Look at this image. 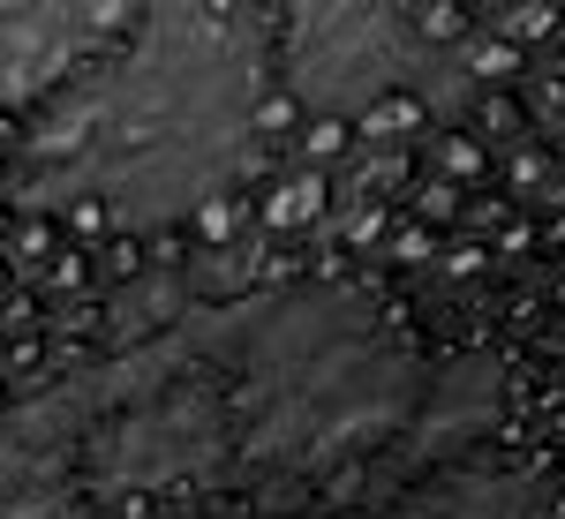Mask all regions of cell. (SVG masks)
<instances>
[{
    "label": "cell",
    "mask_w": 565,
    "mask_h": 519,
    "mask_svg": "<svg viewBox=\"0 0 565 519\" xmlns=\"http://www.w3.org/2000/svg\"><path fill=\"white\" fill-rule=\"evenodd\" d=\"M264 53L218 0H151L143 31L39 136V196L129 226L204 212L257 151Z\"/></svg>",
    "instance_id": "obj_1"
},
{
    "label": "cell",
    "mask_w": 565,
    "mask_h": 519,
    "mask_svg": "<svg viewBox=\"0 0 565 519\" xmlns=\"http://www.w3.org/2000/svg\"><path fill=\"white\" fill-rule=\"evenodd\" d=\"M234 459L264 482H332L370 467L407 422L423 361L354 286H287L218 309Z\"/></svg>",
    "instance_id": "obj_2"
},
{
    "label": "cell",
    "mask_w": 565,
    "mask_h": 519,
    "mask_svg": "<svg viewBox=\"0 0 565 519\" xmlns=\"http://www.w3.org/2000/svg\"><path fill=\"white\" fill-rule=\"evenodd\" d=\"M287 98L317 121H362L385 98L407 106H460L468 68L437 45L399 0H287L279 31Z\"/></svg>",
    "instance_id": "obj_3"
},
{
    "label": "cell",
    "mask_w": 565,
    "mask_h": 519,
    "mask_svg": "<svg viewBox=\"0 0 565 519\" xmlns=\"http://www.w3.org/2000/svg\"><path fill=\"white\" fill-rule=\"evenodd\" d=\"M505 391H513L505 354H490V346L445 354L437 369H423V391H415L407 422L392 430V444L370 459V475L385 489H399V482L430 475V467H452V459L482 452L505 422Z\"/></svg>",
    "instance_id": "obj_4"
},
{
    "label": "cell",
    "mask_w": 565,
    "mask_h": 519,
    "mask_svg": "<svg viewBox=\"0 0 565 519\" xmlns=\"http://www.w3.org/2000/svg\"><path fill=\"white\" fill-rule=\"evenodd\" d=\"M385 519H558V482L535 459H490L468 452L452 467L399 482Z\"/></svg>",
    "instance_id": "obj_5"
},
{
    "label": "cell",
    "mask_w": 565,
    "mask_h": 519,
    "mask_svg": "<svg viewBox=\"0 0 565 519\" xmlns=\"http://www.w3.org/2000/svg\"><path fill=\"white\" fill-rule=\"evenodd\" d=\"M114 15H121V0H15V8H0V106L39 90Z\"/></svg>",
    "instance_id": "obj_6"
},
{
    "label": "cell",
    "mask_w": 565,
    "mask_h": 519,
    "mask_svg": "<svg viewBox=\"0 0 565 519\" xmlns=\"http://www.w3.org/2000/svg\"><path fill=\"white\" fill-rule=\"evenodd\" d=\"M181 519H264V512H234V505H204V512H181Z\"/></svg>",
    "instance_id": "obj_7"
},
{
    "label": "cell",
    "mask_w": 565,
    "mask_h": 519,
    "mask_svg": "<svg viewBox=\"0 0 565 519\" xmlns=\"http://www.w3.org/2000/svg\"><path fill=\"white\" fill-rule=\"evenodd\" d=\"M558 377H565V339H558Z\"/></svg>",
    "instance_id": "obj_8"
},
{
    "label": "cell",
    "mask_w": 565,
    "mask_h": 519,
    "mask_svg": "<svg viewBox=\"0 0 565 519\" xmlns=\"http://www.w3.org/2000/svg\"><path fill=\"white\" fill-rule=\"evenodd\" d=\"M0 8H15V0H0Z\"/></svg>",
    "instance_id": "obj_9"
}]
</instances>
